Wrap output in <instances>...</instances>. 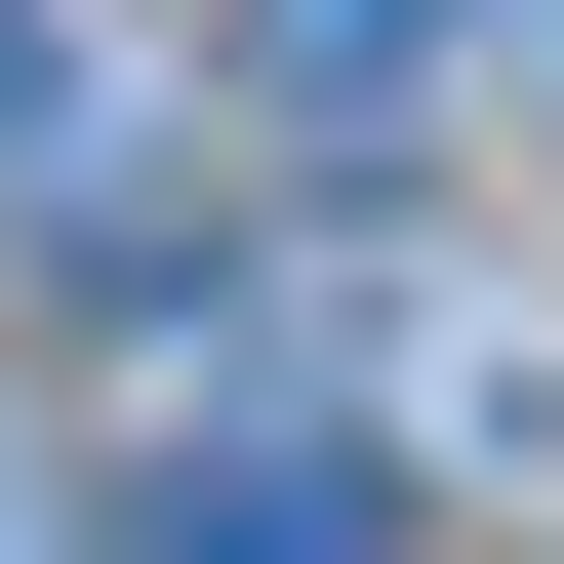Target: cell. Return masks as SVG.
I'll use <instances>...</instances> for the list:
<instances>
[{"mask_svg":"<svg viewBox=\"0 0 564 564\" xmlns=\"http://www.w3.org/2000/svg\"><path fill=\"white\" fill-rule=\"evenodd\" d=\"M121 564H403V484H364V444H162Z\"/></svg>","mask_w":564,"mask_h":564,"instance_id":"cell-1","label":"cell"},{"mask_svg":"<svg viewBox=\"0 0 564 564\" xmlns=\"http://www.w3.org/2000/svg\"><path fill=\"white\" fill-rule=\"evenodd\" d=\"M242 41H282V82H323V121H403V82H444V41H484V0H242Z\"/></svg>","mask_w":564,"mask_h":564,"instance_id":"cell-2","label":"cell"},{"mask_svg":"<svg viewBox=\"0 0 564 564\" xmlns=\"http://www.w3.org/2000/svg\"><path fill=\"white\" fill-rule=\"evenodd\" d=\"M82 162H121V82L41 41V0H0V202H82Z\"/></svg>","mask_w":564,"mask_h":564,"instance_id":"cell-3","label":"cell"}]
</instances>
